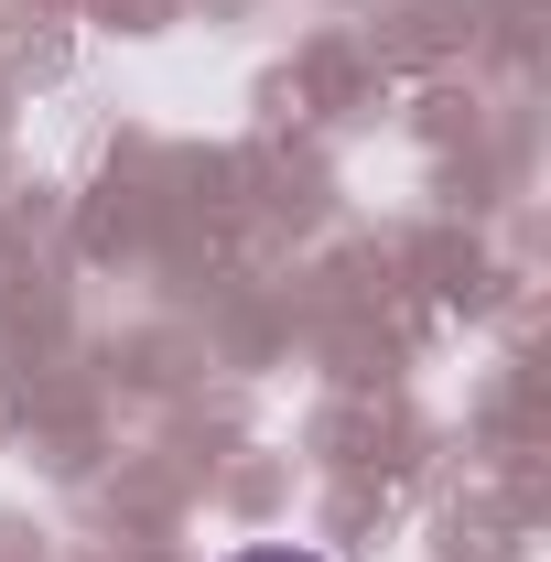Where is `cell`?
<instances>
[{"mask_svg":"<svg viewBox=\"0 0 551 562\" xmlns=\"http://www.w3.org/2000/svg\"><path fill=\"white\" fill-rule=\"evenodd\" d=\"M238 562H303V552H238Z\"/></svg>","mask_w":551,"mask_h":562,"instance_id":"6da1fadb","label":"cell"}]
</instances>
